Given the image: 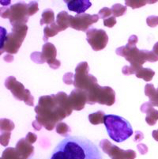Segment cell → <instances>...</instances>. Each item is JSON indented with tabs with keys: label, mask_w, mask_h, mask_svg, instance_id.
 <instances>
[{
	"label": "cell",
	"mask_w": 158,
	"mask_h": 159,
	"mask_svg": "<svg viewBox=\"0 0 158 159\" xmlns=\"http://www.w3.org/2000/svg\"><path fill=\"white\" fill-rule=\"evenodd\" d=\"M35 111L37 112L36 122L48 131L55 128L56 123L72 113L66 98L57 94L40 97Z\"/></svg>",
	"instance_id": "cell-1"
},
{
	"label": "cell",
	"mask_w": 158,
	"mask_h": 159,
	"mask_svg": "<svg viewBox=\"0 0 158 159\" xmlns=\"http://www.w3.org/2000/svg\"><path fill=\"white\" fill-rule=\"evenodd\" d=\"M50 159H103L97 146L83 137L68 136L58 144Z\"/></svg>",
	"instance_id": "cell-2"
},
{
	"label": "cell",
	"mask_w": 158,
	"mask_h": 159,
	"mask_svg": "<svg viewBox=\"0 0 158 159\" xmlns=\"http://www.w3.org/2000/svg\"><path fill=\"white\" fill-rule=\"evenodd\" d=\"M137 37L133 35L130 37L127 45L119 48L116 50L117 55L124 56L130 63V66H125L123 69V73L126 75L135 74L138 69L142 67V64L146 61L156 62L158 60V56L153 51L139 50L137 48Z\"/></svg>",
	"instance_id": "cell-3"
},
{
	"label": "cell",
	"mask_w": 158,
	"mask_h": 159,
	"mask_svg": "<svg viewBox=\"0 0 158 159\" xmlns=\"http://www.w3.org/2000/svg\"><path fill=\"white\" fill-rule=\"evenodd\" d=\"M104 124L110 138L116 143L125 141L133 135L132 127L129 121L120 116H105Z\"/></svg>",
	"instance_id": "cell-4"
},
{
	"label": "cell",
	"mask_w": 158,
	"mask_h": 159,
	"mask_svg": "<svg viewBox=\"0 0 158 159\" xmlns=\"http://www.w3.org/2000/svg\"><path fill=\"white\" fill-rule=\"evenodd\" d=\"M75 71L74 85L76 88L85 91L86 94L98 86L97 79L89 74V66L86 62L79 63Z\"/></svg>",
	"instance_id": "cell-5"
},
{
	"label": "cell",
	"mask_w": 158,
	"mask_h": 159,
	"mask_svg": "<svg viewBox=\"0 0 158 159\" xmlns=\"http://www.w3.org/2000/svg\"><path fill=\"white\" fill-rule=\"evenodd\" d=\"M28 27L26 25L13 26L12 33L7 36L3 46L1 47V54L4 51L11 54H15L21 47L27 33Z\"/></svg>",
	"instance_id": "cell-6"
},
{
	"label": "cell",
	"mask_w": 158,
	"mask_h": 159,
	"mask_svg": "<svg viewBox=\"0 0 158 159\" xmlns=\"http://www.w3.org/2000/svg\"><path fill=\"white\" fill-rule=\"evenodd\" d=\"M1 16L3 18H9L13 26L25 25L29 17L28 4L16 3L9 9L1 8Z\"/></svg>",
	"instance_id": "cell-7"
},
{
	"label": "cell",
	"mask_w": 158,
	"mask_h": 159,
	"mask_svg": "<svg viewBox=\"0 0 158 159\" xmlns=\"http://www.w3.org/2000/svg\"><path fill=\"white\" fill-rule=\"evenodd\" d=\"M115 102V93L109 86H100L98 85L90 93L87 94V102L89 105L99 103L111 106Z\"/></svg>",
	"instance_id": "cell-8"
},
{
	"label": "cell",
	"mask_w": 158,
	"mask_h": 159,
	"mask_svg": "<svg viewBox=\"0 0 158 159\" xmlns=\"http://www.w3.org/2000/svg\"><path fill=\"white\" fill-rule=\"evenodd\" d=\"M56 49L54 44L46 43L43 46L42 52H34L31 55V59L37 63H43L47 62L52 69H57L60 66V62L56 59Z\"/></svg>",
	"instance_id": "cell-9"
},
{
	"label": "cell",
	"mask_w": 158,
	"mask_h": 159,
	"mask_svg": "<svg viewBox=\"0 0 158 159\" xmlns=\"http://www.w3.org/2000/svg\"><path fill=\"white\" fill-rule=\"evenodd\" d=\"M6 87L11 91L16 99L24 101L26 105L33 106L34 105V98L30 93L29 89H25L24 86L21 82H18L13 76L9 77L5 82Z\"/></svg>",
	"instance_id": "cell-10"
},
{
	"label": "cell",
	"mask_w": 158,
	"mask_h": 159,
	"mask_svg": "<svg viewBox=\"0 0 158 159\" xmlns=\"http://www.w3.org/2000/svg\"><path fill=\"white\" fill-rule=\"evenodd\" d=\"M100 146L105 154H108L111 159H135L136 153L132 150H124L104 139L100 142Z\"/></svg>",
	"instance_id": "cell-11"
},
{
	"label": "cell",
	"mask_w": 158,
	"mask_h": 159,
	"mask_svg": "<svg viewBox=\"0 0 158 159\" xmlns=\"http://www.w3.org/2000/svg\"><path fill=\"white\" fill-rule=\"evenodd\" d=\"M86 35L87 41L96 52L104 49L108 42V36L103 30L92 28L86 31Z\"/></svg>",
	"instance_id": "cell-12"
},
{
	"label": "cell",
	"mask_w": 158,
	"mask_h": 159,
	"mask_svg": "<svg viewBox=\"0 0 158 159\" xmlns=\"http://www.w3.org/2000/svg\"><path fill=\"white\" fill-rule=\"evenodd\" d=\"M98 14L90 15L88 14H78L76 16L70 15V26L79 31H86V30L93 23L97 22L99 20Z\"/></svg>",
	"instance_id": "cell-13"
},
{
	"label": "cell",
	"mask_w": 158,
	"mask_h": 159,
	"mask_svg": "<svg viewBox=\"0 0 158 159\" xmlns=\"http://www.w3.org/2000/svg\"><path fill=\"white\" fill-rule=\"evenodd\" d=\"M69 102L72 109L80 111L85 108L87 102V94L84 90L75 89L69 96Z\"/></svg>",
	"instance_id": "cell-14"
},
{
	"label": "cell",
	"mask_w": 158,
	"mask_h": 159,
	"mask_svg": "<svg viewBox=\"0 0 158 159\" xmlns=\"http://www.w3.org/2000/svg\"><path fill=\"white\" fill-rule=\"evenodd\" d=\"M65 2L70 11H74L78 14H85V11L92 6L90 1L88 0H66Z\"/></svg>",
	"instance_id": "cell-15"
},
{
	"label": "cell",
	"mask_w": 158,
	"mask_h": 159,
	"mask_svg": "<svg viewBox=\"0 0 158 159\" xmlns=\"http://www.w3.org/2000/svg\"><path fill=\"white\" fill-rule=\"evenodd\" d=\"M15 148L22 159H28L34 153V147L25 138L17 142Z\"/></svg>",
	"instance_id": "cell-16"
},
{
	"label": "cell",
	"mask_w": 158,
	"mask_h": 159,
	"mask_svg": "<svg viewBox=\"0 0 158 159\" xmlns=\"http://www.w3.org/2000/svg\"><path fill=\"white\" fill-rule=\"evenodd\" d=\"M142 112L146 113V121L150 126L155 125L158 120V111L153 108L150 102H146L142 105L141 108Z\"/></svg>",
	"instance_id": "cell-17"
},
{
	"label": "cell",
	"mask_w": 158,
	"mask_h": 159,
	"mask_svg": "<svg viewBox=\"0 0 158 159\" xmlns=\"http://www.w3.org/2000/svg\"><path fill=\"white\" fill-rule=\"evenodd\" d=\"M70 15H69L66 11H62L57 15L56 24L59 26V30L63 31L70 26Z\"/></svg>",
	"instance_id": "cell-18"
},
{
	"label": "cell",
	"mask_w": 158,
	"mask_h": 159,
	"mask_svg": "<svg viewBox=\"0 0 158 159\" xmlns=\"http://www.w3.org/2000/svg\"><path fill=\"white\" fill-rule=\"evenodd\" d=\"M137 78L139 79H143L145 81H149L152 80L155 75V72L153 70L150 68H144V67H141L140 69L136 71L135 73Z\"/></svg>",
	"instance_id": "cell-19"
},
{
	"label": "cell",
	"mask_w": 158,
	"mask_h": 159,
	"mask_svg": "<svg viewBox=\"0 0 158 159\" xmlns=\"http://www.w3.org/2000/svg\"><path fill=\"white\" fill-rule=\"evenodd\" d=\"M61 30H59V26L57 25L56 22L52 23L51 25H47L44 28L43 30V34H44V37H43V40L47 41V39L49 37H54L55 35H56L59 32H60Z\"/></svg>",
	"instance_id": "cell-20"
},
{
	"label": "cell",
	"mask_w": 158,
	"mask_h": 159,
	"mask_svg": "<svg viewBox=\"0 0 158 159\" xmlns=\"http://www.w3.org/2000/svg\"><path fill=\"white\" fill-rule=\"evenodd\" d=\"M55 14L52 10L47 9L43 11L42 14V18L40 20V25L43 24H51L55 22Z\"/></svg>",
	"instance_id": "cell-21"
},
{
	"label": "cell",
	"mask_w": 158,
	"mask_h": 159,
	"mask_svg": "<svg viewBox=\"0 0 158 159\" xmlns=\"http://www.w3.org/2000/svg\"><path fill=\"white\" fill-rule=\"evenodd\" d=\"M104 117L105 114L103 111H98L95 113H92L89 115V120L93 125L102 124L104 122Z\"/></svg>",
	"instance_id": "cell-22"
},
{
	"label": "cell",
	"mask_w": 158,
	"mask_h": 159,
	"mask_svg": "<svg viewBox=\"0 0 158 159\" xmlns=\"http://www.w3.org/2000/svg\"><path fill=\"white\" fill-rule=\"evenodd\" d=\"M1 159H22L17 151L16 148L9 147L7 148L2 153Z\"/></svg>",
	"instance_id": "cell-23"
},
{
	"label": "cell",
	"mask_w": 158,
	"mask_h": 159,
	"mask_svg": "<svg viewBox=\"0 0 158 159\" xmlns=\"http://www.w3.org/2000/svg\"><path fill=\"white\" fill-rule=\"evenodd\" d=\"M111 10L112 11V16L116 18V17H120L125 14L127 11V7L120 5V4H115V5L112 6Z\"/></svg>",
	"instance_id": "cell-24"
},
{
	"label": "cell",
	"mask_w": 158,
	"mask_h": 159,
	"mask_svg": "<svg viewBox=\"0 0 158 159\" xmlns=\"http://www.w3.org/2000/svg\"><path fill=\"white\" fill-rule=\"evenodd\" d=\"M6 124H4L3 120H1V132H5V131H8V132H11L13 129L14 128V124L10 120L5 119Z\"/></svg>",
	"instance_id": "cell-25"
},
{
	"label": "cell",
	"mask_w": 158,
	"mask_h": 159,
	"mask_svg": "<svg viewBox=\"0 0 158 159\" xmlns=\"http://www.w3.org/2000/svg\"><path fill=\"white\" fill-rule=\"evenodd\" d=\"M70 131L69 127L66 125L65 123H59L57 124V127H56V132L59 133V135H63V136H67V133Z\"/></svg>",
	"instance_id": "cell-26"
},
{
	"label": "cell",
	"mask_w": 158,
	"mask_h": 159,
	"mask_svg": "<svg viewBox=\"0 0 158 159\" xmlns=\"http://www.w3.org/2000/svg\"><path fill=\"white\" fill-rule=\"evenodd\" d=\"M111 14H112V11H111V9L108 8V7H104V8L101 9L99 11V13H98L99 18H102L104 20L111 17Z\"/></svg>",
	"instance_id": "cell-27"
},
{
	"label": "cell",
	"mask_w": 158,
	"mask_h": 159,
	"mask_svg": "<svg viewBox=\"0 0 158 159\" xmlns=\"http://www.w3.org/2000/svg\"><path fill=\"white\" fill-rule=\"evenodd\" d=\"M10 137H11V132H1L0 142H1L2 146L6 147V146L8 145Z\"/></svg>",
	"instance_id": "cell-28"
},
{
	"label": "cell",
	"mask_w": 158,
	"mask_h": 159,
	"mask_svg": "<svg viewBox=\"0 0 158 159\" xmlns=\"http://www.w3.org/2000/svg\"><path fill=\"white\" fill-rule=\"evenodd\" d=\"M28 8L29 16L33 15L38 11V3L37 2H31L29 4H28Z\"/></svg>",
	"instance_id": "cell-29"
},
{
	"label": "cell",
	"mask_w": 158,
	"mask_h": 159,
	"mask_svg": "<svg viewBox=\"0 0 158 159\" xmlns=\"http://www.w3.org/2000/svg\"><path fill=\"white\" fill-rule=\"evenodd\" d=\"M146 21L150 27H156L158 25V16H150L146 19Z\"/></svg>",
	"instance_id": "cell-30"
},
{
	"label": "cell",
	"mask_w": 158,
	"mask_h": 159,
	"mask_svg": "<svg viewBox=\"0 0 158 159\" xmlns=\"http://www.w3.org/2000/svg\"><path fill=\"white\" fill-rule=\"evenodd\" d=\"M115 24H116V19H115V18L114 17V16H111V17H110V18L104 20V26L111 28V27L114 26Z\"/></svg>",
	"instance_id": "cell-31"
},
{
	"label": "cell",
	"mask_w": 158,
	"mask_h": 159,
	"mask_svg": "<svg viewBox=\"0 0 158 159\" xmlns=\"http://www.w3.org/2000/svg\"><path fill=\"white\" fill-rule=\"evenodd\" d=\"M25 139H27V141L29 143L33 144V143H35V142L37 141V135H35L34 133H32V132H29L28 133V135H27V136L25 137Z\"/></svg>",
	"instance_id": "cell-32"
},
{
	"label": "cell",
	"mask_w": 158,
	"mask_h": 159,
	"mask_svg": "<svg viewBox=\"0 0 158 159\" xmlns=\"http://www.w3.org/2000/svg\"><path fill=\"white\" fill-rule=\"evenodd\" d=\"M152 135H153V139H154L156 141L158 142V130H154V131L152 132Z\"/></svg>",
	"instance_id": "cell-33"
},
{
	"label": "cell",
	"mask_w": 158,
	"mask_h": 159,
	"mask_svg": "<svg viewBox=\"0 0 158 159\" xmlns=\"http://www.w3.org/2000/svg\"><path fill=\"white\" fill-rule=\"evenodd\" d=\"M153 52L155 53V55L158 56V42L155 44V45L153 46Z\"/></svg>",
	"instance_id": "cell-34"
}]
</instances>
